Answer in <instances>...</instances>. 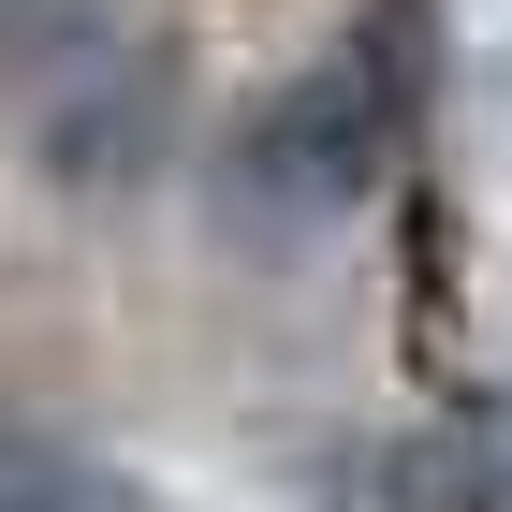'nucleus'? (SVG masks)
Returning <instances> with one entry per match:
<instances>
[{
	"mask_svg": "<svg viewBox=\"0 0 512 512\" xmlns=\"http://www.w3.org/2000/svg\"><path fill=\"white\" fill-rule=\"evenodd\" d=\"M0 512H132V483L103 469V454H59V439L0 425Z\"/></svg>",
	"mask_w": 512,
	"mask_h": 512,
	"instance_id": "1",
	"label": "nucleus"
},
{
	"mask_svg": "<svg viewBox=\"0 0 512 512\" xmlns=\"http://www.w3.org/2000/svg\"><path fill=\"white\" fill-rule=\"evenodd\" d=\"M15 15H30V0H0V44H15Z\"/></svg>",
	"mask_w": 512,
	"mask_h": 512,
	"instance_id": "2",
	"label": "nucleus"
}]
</instances>
